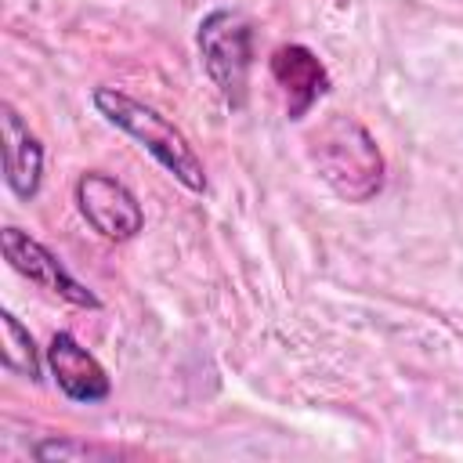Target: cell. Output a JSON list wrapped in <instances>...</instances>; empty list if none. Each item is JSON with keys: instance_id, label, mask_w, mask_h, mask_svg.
Returning <instances> with one entry per match:
<instances>
[{"instance_id": "52a82bcc", "label": "cell", "mask_w": 463, "mask_h": 463, "mask_svg": "<svg viewBox=\"0 0 463 463\" xmlns=\"http://www.w3.org/2000/svg\"><path fill=\"white\" fill-rule=\"evenodd\" d=\"M271 80L279 83V90L286 94V116L300 119L326 90H329V72L318 61L315 51H307L304 43H282L271 54Z\"/></svg>"}, {"instance_id": "9c48e42d", "label": "cell", "mask_w": 463, "mask_h": 463, "mask_svg": "<svg viewBox=\"0 0 463 463\" xmlns=\"http://www.w3.org/2000/svg\"><path fill=\"white\" fill-rule=\"evenodd\" d=\"M0 329H4V369L25 380H40V351L33 333L11 311H0Z\"/></svg>"}, {"instance_id": "6da1fadb", "label": "cell", "mask_w": 463, "mask_h": 463, "mask_svg": "<svg viewBox=\"0 0 463 463\" xmlns=\"http://www.w3.org/2000/svg\"><path fill=\"white\" fill-rule=\"evenodd\" d=\"M94 109L127 137H134L166 174H174L188 192H206V170L203 159L195 156V148L188 145V137L166 119L159 116L152 105L116 90V87H98L94 90Z\"/></svg>"}, {"instance_id": "7a4b0ae2", "label": "cell", "mask_w": 463, "mask_h": 463, "mask_svg": "<svg viewBox=\"0 0 463 463\" xmlns=\"http://www.w3.org/2000/svg\"><path fill=\"white\" fill-rule=\"evenodd\" d=\"M311 156L322 181L347 203H365L383 188V156L351 116H329L311 134Z\"/></svg>"}, {"instance_id": "277c9868", "label": "cell", "mask_w": 463, "mask_h": 463, "mask_svg": "<svg viewBox=\"0 0 463 463\" xmlns=\"http://www.w3.org/2000/svg\"><path fill=\"white\" fill-rule=\"evenodd\" d=\"M76 206L83 213V221L109 242H127L145 228V210L134 199V192L101 174V170H87L76 181Z\"/></svg>"}, {"instance_id": "30bf717a", "label": "cell", "mask_w": 463, "mask_h": 463, "mask_svg": "<svg viewBox=\"0 0 463 463\" xmlns=\"http://www.w3.org/2000/svg\"><path fill=\"white\" fill-rule=\"evenodd\" d=\"M36 459H90V456H112L109 449H98V445H87V441H40L33 449Z\"/></svg>"}, {"instance_id": "5b68a950", "label": "cell", "mask_w": 463, "mask_h": 463, "mask_svg": "<svg viewBox=\"0 0 463 463\" xmlns=\"http://www.w3.org/2000/svg\"><path fill=\"white\" fill-rule=\"evenodd\" d=\"M0 242H4V257L11 260V268L18 271V275H25L29 282H36L40 289H47V293H54V297H61V300H69V304H76V307H101V300L80 282V279H72L69 271H65V264L43 246V242H36L29 232H22V228H4V235H0Z\"/></svg>"}, {"instance_id": "8992f818", "label": "cell", "mask_w": 463, "mask_h": 463, "mask_svg": "<svg viewBox=\"0 0 463 463\" xmlns=\"http://www.w3.org/2000/svg\"><path fill=\"white\" fill-rule=\"evenodd\" d=\"M47 365H51V376L61 387V394L72 398V402L94 405V402H105L109 391H112L109 373L101 369V362L72 333H54L51 336V344H47Z\"/></svg>"}, {"instance_id": "3957f363", "label": "cell", "mask_w": 463, "mask_h": 463, "mask_svg": "<svg viewBox=\"0 0 463 463\" xmlns=\"http://www.w3.org/2000/svg\"><path fill=\"white\" fill-rule=\"evenodd\" d=\"M199 54L206 65V76L228 101V109L246 105L250 90V69H253V25L228 7L210 11L199 22Z\"/></svg>"}, {"instance_id": "ba28073f", "label": "cell", "mask_w": 463, "mask_h": 463, "mask_svg": "<svg viewBox=\"0 0 463 463\" xmlns=\"http://www.w3.org/2000/svg\"><path fill=\"white\" fill-rule=\"evenodd\" d=\"M0 134H4V174L7 188L18 199H33L43 181V145L40 137L22 123V116L4 105L0 112Z\"/></svg>"}]
</instances>
